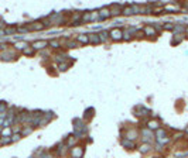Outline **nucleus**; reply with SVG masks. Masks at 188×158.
<instances>
[{
  "mask_svg": "<svg viewBox=\"0 0 188 158\" xmlns=\"http://www.w3.org/2000/svg\"><path fill=\"white\" fill-rule=\"evenodd\" d=\"M109 35H110V38L113 40V41H120V40H123V31L120 28H117V27L112 28L110 32H109Z\"/></svg>",
  "mask_w": 188,
  "mask_h": 158,
  "instance_id": "1",
  "label": "nucleus"
},
{
  "mask_svg": "<svg viewBox=\"0 0 188 158\" xmlns=\"http://www.w3.org/2000/svg\"><path fill=\"white\" fill-rule=\"evenodd\" d=\"M83 147L81 145H76V147H72L71 148V158H82L83 157Z\"/></svg>",
  "mask_w": 188,
  "mask_h": 158,
  "instance_id": "2",
  "label": "nucleus"
},
{
  "mask_svg": "<svg viewBox=\"0 0 188 158\" xmlns=\"http://www.w3.org/2000/svg\"><path fill=\"white\" fill-rule=\"evenodd\" d=\"M0 58L4 59V61H11V59H16V54L7 48V49H4V51L0 54Z\"/></svg>",
  "mask_w": 188,
  "mask_h": 158,
  "instance_id": "3",
  "label": "nucleus"
},
{
  "mask_svg": "<svg viewBox=\"0 0 188 158\" xmlns=\"http://www.w3.org/2000/svg\"><path fill=\"white\" fill-rule=\"evenodd\" d=\"M141 138H143V141H144V142L150 144V142H151V140L154 138V137H153V131H150L148 128H144V130L141 131Z\"/></svg>",
  "mask_w": 188,
  "mask_h": 158,
  "instance_id": "4",
  "label": "nucleus"
},
{
  "mask_svg": "<svg viewBox=\"0 0 188 158\" xmlns=\"http://www.w3.org/2000/svg\"><path fill=\"white\" fill-rule=\"evenodd\" d=\"M141 31H143L144 35H148V37H154V35H157V31H155V28L153 27V25H144Z\"/></svg>",
  "mask_w": 188,
  "mask_h": 158,
  "instance_id": "5",
  "label": "nucleus"
},
{
  "mask_svg": "<svg viewBox=\"0 0 188 158\" xmlns=\"http://www.w3.org/2000/svg\"><path fill=\"white\" fill-rule=\"evenodd\" d=\"M47 47H48V42L44 41V40L42 41H40V40L38 41H34L33 44H31V48H33L34 51L35 49H44V48H47Z\"/></svg>",
  "mask_w": 188,
  "mask_h": 158,
  "instance_id": "6",
  "label": "nucleus"
},
{
  "mask_svg": "<svg viewBox=\"0 0 188 158\" xmlns=\"http://www.w3.org/2000/svg\"><path fill=\"white\" fill-rule=\"evenodd\" d=\"M110 17V10H109V7H102L100 10H99V20H106V18H109Z\"/></svg>",
  "mask_w": 188,
  "mask_h": 158,
  "instance_id": "7",
  "label": "nucleus"
},
{
  "mask_svg": "<svg viewBox=\"0 0 188 158\" xmlns=\"http://www.w3.org/2000/svg\"><path fill=\"white\" fill-rule=\"evenodd\" d=\"M147 128L150 130V131H157L158 128H160V121L155 118V120H150V121H147Z\"/></svg>",
  "mask_w": 188,
  "mask_h": 158,
  "instance_id": "8",
  "label": "nucleus"
},
{
  "mask_svg": "<svg viewBox=\"0 0 188 158\" xmlns=\"http://www.w3.org/2000/svg\"><path fill=\"white\" fill-rule=\"evenodd\" d=\"M75 41H76L78 44H89V37H88L86 34H78V35L75 37Z\"/></svg>",
  "mask_w": 188,
  "mask_h": 158,
  "instance_id": "9",
  "label": "nucleus"
},
{
  "mask_svg": "<svg viewBox=\"0 0 188 158\" xmlns=\"http://www.w3.org/2000/svg\"><path fill=\"white\" fill-rule=\"evenodd\" d=\"M81 20H82V13L81 11H75L74 14H72V21H71V24H72V25H79V24H81Z\"/></svg>",
  "mask_w": 188,
  "mask_h": 158,
  "instance_id": "10",
  "label": "nucleus"
},
{
  "mask_svg": "<svg viewBox=\"0 0 188 158\" xmlns=\"http://www.w3.org/2000/svg\"><path fill=\"white\" fill-rule=\"evenodd\" d=\"M28 27H30V31H40V30L44 28L42 21H34V23H31Z\"/></svg>",
  "mask_w": 188,
  "mask_h": 158,
  "instance_id": "11",
  "label": "nucleus"
},
{
  "mask_svg": "<svg viewBox=\"0 0 188 158\" xmlns=\"http://www.w3.org/2000/svg\"><path fill=\"white\" fill-rule=\"evenodd\" d=\"M88 37H89V42L90 44H93V45H96V44L100 42V40H99V34L90 32V34H88Z\"/></svg>",
  "mask_w": 188,
  "mask_h": 158,
  "instance_id": "12",
  "label": "nucleus"
},
{
  "mask_svg": "<svg viewBox=\"0 0 188 158\" xmlns=\"http://www.w3.org/2000/svg\"><path fill=\"white\" fill-rule=\"evenodd\" d=\"M27 47H28V44L25 41H17L14 44V49H18V51H24Z\"/></svg>",
  "mask_w": 188,
  "mask_h": 158,
  "instance_id": "13",
  "label": "nucleus"
},
{
  "mask_svg": "<svg viewBox=\"0 0 188 158\" xmlns=\"http://www.w3.org/2000/svg\"><path fill=\"white\" fill-rule=\"evenodd\" d=\"M109 10H110V16H117V14H120V6H119V4H112V6L109 7Z\"/></svg>",
  "mask_w": 188,
  "mask_h": 158,
  "instance_id": "14",
  "label": "nucleus"
},
{
  "mask_svg": "<svg viewBox=\"0 0 188 158\" xmlns=\"http://www.w3.org/2000/svg\"><path fill=\"white\" fill-rule=\"evenodd\" d=\"M122 14L123 16H131V14H134V13H133V6H130V4L124 6V7L122 8Z\"/></svg>",
  "mask_w": 188,
  "mask_h": 158,
  "instance_id": "15",
  "label": "nucleus"
},
{
  "mask_svg": "<svg viewBox=\"0 0 188 158\" xmlns=\"http://www.w3.org/2000/svg\"><path fill=\"white\" fill-rule=\"evenodd\" d=\"M11 135H13L11 127H3V130H1V137H11Z\"/></svg>",
  "mask_w": 188,
  "mask_h": 158,
  "instance_id": "16",
  "label": "nucleus"
},
{
  "mask_svg": "<svg viewBox=\"0 0 188 158\" xmlns=\"http://www.w3.org/2000/svg\"><path fill=\"white\" fill-rule=\"evenodd\" d=\"M122 145H123V147H126L127 150H133V148L136 147V145H134V142H133V141H127L126 138H124V140H122Z\"/></svg>",
  "mask_w": 188,
  "mask_h": 158,
  "instance_id": "17",
  "label": "nucleus"
},
{
  "mask_svg": "<svg viewBox=\"0 0 188 158\" xmlns=\"http://www.w3.org/2000/svg\"><path fill=\"white\" fill-rule=\"evenodd\" d=\"M150 150H151V145L147 144V142H144V144L140 145V152H141V154H147Z\"/></svg>",
  "mask_w": 188,
  "mask_h": 158,
  "instance_id": "18",
  "label": "nucleus"
},
{
  "mask_svg": "<svg viewBox=\"0 0 188 158\" xmlns=\"http://www.w3.org/2000/svg\"><path fill=\"white\" fill-rule=\"evenodd\" d=\"M48 45L51 48H54V49H58V48L61 47V41L59 40H51L48 42Z\"/></svg>",
  "mask_w": 188,
  "mask_h": 158,
  "instance_id": "19",
  "label": "nucleus"
},
{
  "mask_svg": "<svg viewBox=\"0 0 188 158\" xmlns=\"http://www.w3.org/2000/svg\"><path fill=\"white\" fill-rule=\"evenodd\" d=\"M65 45H66V48H76L78 47V42L75 40H66Z\"/></svg>",
  "mask_w": 188,
  "mask_h": 158,
  "instance_id": "20",
  "label": "nucleus"
},
{
  "mask_svg": "<svg viewBox=\"0 0 188 158\" xmlns=\"http://www.w3.org/2000/svg\"><path fill=\"white\" fill-rule=\"evenodd\" d=\"M182 40H184V34H175L172 38V44H180Z\"/></svg>",
  "mask_w": 188,
  "mask_h": 158,
  "instance_id": "21",
  "label": "nucleus"
},
{
  "mask_svg": "<svg viewBox=\"0 0 188 158\" xmlns=\"http://www.w3.org/2000/svg\"><path fill=\"white\" fill-rule=\"evenodd\" d=\"M89 17H90V21H96V20H99V11H96V10L90 11Z\"/></svg>",
  "mask_w": 188,
  "mask_h": 158,
  "instance_id": "22",
  "label": "nucleus"
},
{
  "mask_svg": "<svg viewBox=\"0 0 188 158\" xmlns=\"http://www.w3.org/2000/svg\"><path fill=\"white\" fill-rule=\"evenodd\" d=\"M4 31H6V35H11L17 32V27H4Z\"/></svg>",
  "mask_w": 188,
  "mask_h": 158,
  "instance_id": "23",
  "label": "nucleus"
},
{
  "mask_svg": "<svg viewBox=\"0 0 188 158\" xmlns=\"http://www.w3.org/2000/svg\"><path fill=\"white\" fill-rule=\"evenodd\" d=\"M11 142V137H0V145H7Z\"/></svg>",
  "mask_w": 188,
  "mask_h": 158,
  "instance_id": "24",
  "label": "nucleus"
},
{
  "mask_svg": "<svg viewBox=\"0 0 188 158\" xmlns=\"http://www.w3.org/2000/svg\"><path fill=\"white\" fill-rule=\"evenodd\" d=\"M31 133H33V128H31L30 126H25L20 134H21V137H23V135H28V134H31Z\"/></svg>",
  "mask_w": 188,
  "mask_h": 158,
  "instance_id": "25",
  "label": "nucleus"
},
{
  "mask_svg": "<svg viewBox=\"0 0 188 158\" xmlns=\"http://www.w3.org/2000/svg\"><path fill=\"white\" fill-rule=\"evenodd\" d=\"M7 113V103L0 102V114H6Z\"/></svg>",
  "mask_w": 188,
  "mask_h": 158,
  "instance_id": "26",
  "label": "nucleus"
},
{
  "mask_svg": "<svg viewBox=\"0 0 188 158\" xmlns=\"http://www.w3.org/2000/svg\"><path fill=\"white\" fill-rule=\"evenodd\" d=\"M107 37H109L107 31H100L99 32V40H100V42H105V41L107 40Z\"/></svg>",
  "mask_w": 188,
  "mask_h": 158,
  "instance_id": "27",
  "label": "nucleus"
},
{
  "mask_svg": "<svg viewBox=\"0 0 188 158\" xmlns=\"http://www.w3.org/2000/svg\"><path fill=\"white\" fill-rule=\"evenodd\" d=\"M23 54H24V55H28V56H31V55H34V49L31 47H30V45H28V47L25 48L24 51H23Z\"/></svg>",
  "mask_w": 188,
  "mask_h": 158,
  "instance_id": "28",
  "label": "nucleus"
},
{
  "mask_svg": "<svg viewBox=\"0 0 188 158\" xmlns=\"http://www.w3.org/2000/svg\"><path fill=\"white\" fill-rule=\"evenodd\" d=\"M88 21H90L89 13H82V20H81V23H88Z\"/></svg>",
  "mask_w": 188,
  "mask_h": 158,
  "instance_id": "29",
  "label": "nucleus"
},
{
  "mask_svg": "<svg viewBox=\"0 0 188 158\" xmlns=\"http://www.w3.org/2000/svg\"><path fill=\"white\" fill-rule=\"evenodd\" d=\"M69 65H71V63H64V62H61L59 65H58V69H59V71H66V69L69 68Z\"/></svg>",
  "mask_w": 188,
  "mask_h": 158,
  "instance_id": "30",
  "label": "nucleus"
},
{
  "mask_svg": "<svg viewBox=\"0 0 188 158\" xmlns=\"http://www.w3.org/2000/svg\"><path fill=\"white\" fill-rule=\"evenodd\" d=\"M38 158H52V155L49 154L48 151H41V154Z\"/></svg>",
  "mask_w": 188,
  "mask_h": 158,
  "instance_id": "31",
  "label": "nucleus"
},
{
  "mask_svg": "<svg viewBox=\"0 0 188 158\" xmlns=\"http://www.w3.org/2000/svg\"><path fill=\"white\" fill-rule=\"evenodd\" d=\"M174 27H175V25H174V24H171V23H165L163 25L164 30H170V31H171V30H174Z\"/></svg>",
  "mask_w": 188,
  "mask_h": 158,
  "instance_id": "32",
  "label": "nucleus"
},
{
  "mask_svg": "<svg viewBox=\"0 0 188 158\" xmlns=\"http://www.w3.org/2000/svg\"><path fill=\"white\" fill-rule=\"evenodd\" d=\"M20 138H21V134H20V133H16V134H13V135H11V142L18 141Z\"/></svg>",
  "mask_w": 188,
  "mask_h": 158,
  "instance_id": "33",
  "label": "nucleus"
},
{
  "mask_svg": "<svg viewBox=\"0 0 188 158\" xmlns=\"http://www.w3.org/2000/svg\"><path fill=\"white\" fill-rule=\"evenodd\" d=\"M6 35V31H4V28H0V37H4Z\"/></svg>",
  "mask_w": 188,
  "mask_h": 158,
  "instance_id": "34",
  "label": "nucleus"
},
{
  "mask_svg": "<svg viewBox=\"0 0 188 158\" xmlns=\"http://www.w3.org/2000/svg\"><path fill=\"white\" fill-rule=\"evenodd\" d=\"M185 34H187V35H188V25H187V27H185Z\"/></svg>",
  "mask_w": 188,
  "mask_h": 158,
  "instance_id": "35",
  "label": "nucleus"
},
{
  "mask_svg": "<svg viewBox=\"0 0 188 158\" xmlns=\"http://www.w3.org/2000/svg\"><path fill=\"white\" fill-rule=\"evenodd\" d=\"M187 134H188V128H187Z\"/></svg>",
  "mask_w": 188,
  "mask_h": 158,
  "instance_id": "36",
  "label": "nucleus"
}]
</instances>
